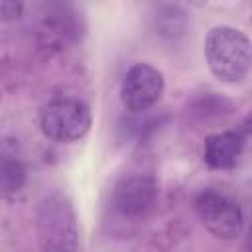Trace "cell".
Here are the masks:
<instances>
[{
	"instance_id": "obj_1",
	"label": "cell",
	"mask_w": 252,
	"mask_h": 252,
	"mask_svg": "<svg viewBox=\"0 0 252 252\" xmlns=\"http://www.w3.org/2000/svg\"><path fill=\"white\" fill-rule=\"evenodd\" d=\"M203 55L215 79L226 85H240L252 67V45L248 35L228 24L213 26L203 43Z\"/></svg>"
},
{
	"instance_id": "obj_2",
	"label": "cell",
	"mask_w": 252,
	"mask_h": 252,
	"mask_svg": "<svg viewBox=\"0 0 252 252\" xmlns=\"http://www.w3.org/2000/svg\"><path fill=\"white\" fill-rule=\"evenodd\" d=\"M37 244L39 252H81L77 213L61 191H51L37 207Z\"/></svg>"
},
{
	"instance_id": "obj_3",
	"label": "cell",
	"mask_w": 252,
	"mask_h": 252,
	"mask_svg": "<svg viewBox=\"0 0 252 252\" xmlns=\"http://www.w3.org/2000/svg\"><path fill=\"white\" fill-rule=\"evenodd\" d=\"M91 126V108L79 98L57 96L39 108V130L55 144H75L89 134Z\"/></svg>"
},
{
	"instance_id": "obj_4",
	"label": "cell",
	"mask_w": 252,
	"mask_h": 252,
	"mask_svg": "<svg viewBox=\"0 0 252 252\" xmlns=\"http://www.w3.org/2000/svg\"><path fill=\"white\" fill-rule=\"evenodd\" d=\"M195 211L203 226L220 240H234L244 230V211L224 191L203 189L195 197Z\"/></svg>"
},
{
	"instance_id": "obj_5",
	"label": "cell",
	"mask_w": 252,
	"mask_h": 252,
	"mask_svg": "<svg viewBox=\"0 0 252 252\" xmlns=\"http://www.w3.org/2000/svg\"><path fill=\"white\" fill-rule=\"evenodd\" d=\"M165 91L163 73L146 61L132 63L120 81V102L132 114H142L156 106Z\"/></svg>"
},
{
	"instance_id": "obj_6",
	"label": "cell",
	"mask_w": 252,
	"mask_h": 252,
	"mask_svg": "<svg viewBox=\"0 0 252 252\" xmlns=\"http://www.w3.org/2000/svg\"><path fill=\"white\" fill-rule=\"evenodd\" d=\"M158 199V183L148 173L122 175L110 193V205L122 219H142Z\"/></svg>"
},
{
	"instance_id": "obj_7",
	"label": "cell",
	"mask_w": 252,
	"mask_h": 252,
	"mask_svg": "<svg viewBox=\"0 0 252 252\" xmlns=\"http://www.w3.org/2000/svg\"><path fill=\"white\" fill-rule=\"evenodd\" d=\"M248 140L246 128L220 130L209 134L203 142V161L211 169H232L240 161Z\"/></svg>"
},
{
	"instance_id": "obj_8",
	"label": "cell",
	"mask_w": 252,
	"mask_h": 252,
	"mask_svg": "<svg viewBox=\"0 0 252 252\" xmlns=\"http://www.w3.org/2000/svg\"><path fill=\"white\" fill-rule=\"evenodd\" d=\"M26 181L28 169L24 161L10 152H0V191L18 193L24 189Z\"/></svg>"
},
{
	"instance_id": "obj_9",
	"label": "cell",
	"mask_w": 252,
	"mask_h": 252,
	"mask_svg": "<svg viewBox=\"0 0 252 252\" xmlns=\"http://www.w3.org/2000/svg\"><path fill=\"white\" fill-rule=\"evenodd\" d=\"M156 30L163 39L175 41L185 35L187 30V16L185 12L175 4H165L158 8L156 16Z\"/></svg>"
},
{
	"instance_id": "obj_10",
	"label": "cell",
	"mask_w": 252,
	"mask_h": 252,
	"mask_svg": "<svg viewBox=\"0 0 252 252\" xmlns=\"http://www.w3.org/2000/svg\"><path fill=\"white\" fill-rule=\"evenodd\" d=\"M24 14V4L22 2H0V22H12L18 20Z\"/></svg>"
}]
</instances>
